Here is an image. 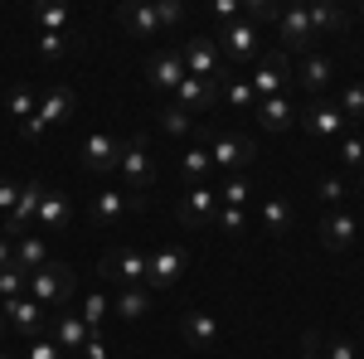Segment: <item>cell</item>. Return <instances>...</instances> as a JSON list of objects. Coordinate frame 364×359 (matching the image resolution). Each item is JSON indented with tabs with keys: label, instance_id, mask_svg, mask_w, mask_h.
<instances>
[{
	"label": "cell",
	"instance_id": "7c38bea8",
	"mask_svg": "<svg viewBox=\"0 0 364 359\" xmlns=\"http://www.w3.org/2000/svg\"><path fill=\"white\" fill-rule=\"evenodd\" d=\"M296 122L306 127V136H316V141H340L345 136V117H340V107L336 102H326V97H316V102H306V107L296 112Z\"/></svg>",
	"mask_w": 364,
	"mask_h": 359
},
{
	"label": "cell",
	"instance_id": "ba28073f",
	"mask_svg": "<svg viewBox=\"0 0 364 359\" xmlns=\"http://www.w3.org/2000/svg\"><path fill=\"white\" fill-rule=\"evenodd\" d=\"M214 214H219V190L214 185H190V190L180 194V204H175V219L185 223V228H214Z\"/></svg>",
	"mask_w": 364,
	"mask_h": 359
},
{
	"label": "cell",
	"instance_id": "7402d4cb",
	"mask_svg": "<svg viewBox=\"0 0 364 359\" xmlns=\"http://www.w3.org/2000/svg\"><path fill=\"white\" fill-rule=\"evenodd\" d=\"M355 238H360V223H355L350 209H331V214L321 219V243H326L331 252L355 248Z\"/></svg>",
	"mask_w": 364,
	"mask_h": 359
},
{
	"label": "cell",
	"instance_id": "277c9868",
	"mask_svg": "<svg viewBox=\"0 0 364 359\" xmlns=\"http://www.w3.org/2000/svg\"><path fill=\"white\" fill-rule=\"evenodd\" d=\"M180 58H185V73L190 78H204V83H224L228 68H224V54L214 44V34H195L180 44Z\"/></svg>",
	"mask_w": 364,
	"mask_h": 359
},
{
	"label": "cell",
	"instance_id": "484cf974",
	"mask_svg": "<svg viewBox=\"0 0 364 359\" xmlns=\"http://www.w3.org/2000/svg\"><path fill=\"white\" fill-rule=\"evenodd\" d=\"M252 117H257L267 132H287V127L296 122V102L282 92V97H267V102H257V112H252Z\"/></svg>",
	"mask_w": 364,
	"mask_h": 359
},
{
	"label": "cell",
	"instance_id": "ee69618b",
	"mask_svg": "<svg viewBox=\"0 0 364 359\" xmlns=\"http://www.w3.org/2000/svg\"><path fill=\"white\" fill-rule=\"evenodd\" d=\"M321 359H360V345H355V340H345V335L321 340Z\"/></svg>",
	"mask_w": 364,
	"mask_h": 359
},
{
	"label": "cell",
	"instance_id": "bcb514c9",
	"mask_svg": "<svg viewBox=\"0 0 364 359\" xmlns=\"http://www.w3.org/2000/svg\"><path fill=\"white\" fill-rule=\"evenodd\" d=\"M214 25L224 29V25H233V20H243V0H214Z\"/></svg>",
	"mask_w": 364,
	"mask_h": 359
},
{
	"label": "cell",
	"instance_id": "83f0119b",
	"mask_svg": "<svg viewBox=\"0 0 364 359\" xmlns=\"http://www.w3.org/2000/svg\"><path fill=\"white\" fill-rule=\"evenodd\" d=\"M306 15H311V34H316V39H321V34H340V29H345V10H340V5H331V0H311Z\"/></svg>",
	"mask_w": 364,
	"mask_h": 359
},
{
	"label": "cell",
	"instance_id": "7bdbcfd3",
	"mask_svg": "<svg viewBox=\"0 0 364 359\" xmlns=\"http://www.w3.org/2000/svg\"><path fill=\"white\" fill-rule=\"evenodd\" d=\"M25 359H68V355L54 345V335H34V340H25Z\"/></svg>",
	"mask_w": 364,
	"mask_h": 359
},
{
	"label": "cell",
	"instance_id": "2e32d148",
	"mask_svg": "<svg viewBox=\"0 0 364 359\" xmlns=\"http://www.w3.org/2000/svg\"><path fill=\"white\" fill-rule=\"evenodd\" d=\"M127 209H146V199H132L127 190H122V194H117V190H97V194H92V204H87V223H92V228H112Z\"/></svg>",
	"mask_w": 364,
	"mask_h": 359
},
{
	"label": "cell",
	"instance_id": "e0dca14e",
	"mask_svg": "<svg viewBox=\"0 0 364 359\" xmlns=\"http://www.w3.org/2000/svg\"><path fill=\"white\" fill-rule=\"evenodd\" d=\"M146 78H151L156 92H175L180 78H185V58H180V49H156V54L146 58Z\"/></svg>",
	"mask_w": 364,
	"mask_h": 359
},
{
	"label": "cell",
	"instance_id": "ffe728a7",
	"mask_svg": "<svg viewBox=\"0 0 364 359\" xmlns=\"http://www.w3.org/2000/svg\"><path fill=\"white\" fill-rule=\"evenodd\" d=\"M39 204H44V185L39 180H25L20 185V199H15V214L5 219V238H20L34 228V214H39Z\"/></svg>",
	"mask_w": 364,
	"mask_h": 359
},
{
	"label": "cell",
	"instance_id": "ab89813d",
	"mask_svg": "<svg viewBox=\"0 0 364 359\" xmlns=\"http://www.w3.org/2000/svg\"><path fill=\"white\" fill-rule=\"evenodd\" d=\"M248 194H252L248 175H228L224 185H219V204H233V209H243V204H248Z\"/></svg>",
	"mask_w": 364,
	"mask_h": 359
},
{
	"label": "cell",
	"instance_id": "60d3db41",
	"mask_svg": "<svg viewBox=\"0 0 364 359\" xmlns=\"http://www.w3.org/2000/svg\"><path fill=\"white\" fill-rule=\"evenodd\" d=\"M214 228L238 238V233H248V214H243V209H233V204H219V214H214Z\"/></svg>",
	"mask_w": 364,
	"mask_h": 359
},
{
	"label": "cell",
	"instance_id": "74e56055",
	"mask_svg": "<svg viewBox=\"0 0 364 359\" xmlns=\"http://www.w3.org/2000/svg\"><path fill=\"white\" fill-rule=\"evenodd\" d=\"M345 194H350V180H345V175H326V180L316 185V199L331 204V209H345Z\"/></svg>",
	"mask_w": 364,
	"mask_h": 359
},
{
	"label": "cell",
	"instance_id": "d6986e66",
	"mask_svg": "<svg viewBox=\"0 0 364 359\" xmlns=\"http://www.w3.org/2000/svg\"><path fill=\"white\" fill-rule=\"evenodd\" d=\"M331 78H336V58L331 54H306L301 68H296V87L306 92V102H316V97L331 87Z\"/></svg>",
	"mask_w": 364,
	"mask_h": 359
},
{
	"label": "cell",
	"instance_id": "52a82bcc",
	"mask_svg": "<svg viewBox=\"0 0 364 359\" xmlns=\"http://www.w3.org/2000/svg\"><path fill=\"white\" fill-rule=\"evenodd\" d=\"M272 25H277V49L282 54H301V49L316 44L306 5H277V20H272Z\"/></svg>",
	"mask_w": 364,
	"mask_h": 359
},
{
	"label": "cell",
	"instance_id": "f907efd6",
	"mask_svg": "<svg viewBox=\"0 0 364 359\" xmlns=\"http://www.w3.org/2000/svg\"><path fill=\"white\" fill-rule=\"evenodd\" d=\"M10 262H15V238L0 233V267H10Z\"/></svg>",
	"mask_w": 364,
	"mask_h": 359
},
{
	"label": "cell",
	"instance_id": "3957f363",
	"mask_svg": "<svg viewBox=\"0 0 364 359\" xmlns=\"http://www.w3.org/2000/svg\"><path fill=\"white\" fill-rule=\"evenodd\" d=\"M25 296H34V301L44 306V311H58V306H68V296H73V267L49 257L39 272H29V291H25Z\"/></svg>",
	"mask_w": 364,
	"mask_h": 359
},
{
	"label": "cell",
	"instance_id": "e575fe53",
	"mask_svg": "<svg viewBox=\"0 0 364 359\" xmlns=\"http://www.w3.org/2000/svg\"><path fill=\"white\" fill-rule=\"evenodd\" d=\"M34 49H39L44 63H58L63 54H73V49H78V39H73V34H39V39H34Z\"/></svg>",
	"mask_w": 364,
	"mask_h": 359
},
{
	"label": "cell",
	"instance_id": "603a6c76",
	"mask_svg": "<svg viewBox=\"0 0 364 359\" xmlns=\"http://www.w3.org/2000/svg\"><path fill=\"white\" fill-rule=\"evenodd\" d=\"M73 219V204H68V194L58 190H44V204H39V214H34V228L39 233H63Z\"/></svg>",
	"mask_w": 364,
	"mask_h": 359
},
{
	"label": "cell",
	"instance_id": "30bf717a",
	"mask_svg": "<svg viewBox=\"0 0 364 359\" xmlns=\"http://www.w3.org/2000/svg\"><path fill=\"white\" fill-rule=\"evenodd\" d=\"M97 272L107 277V282H117L122 291H127V286H146V252H141V248H117V252H102Z\"/></svg>",
	"mask_w": 364,
	"mask_h": 359
},
{
	"label": "cell",
	"instance_id": "8d00e7d4",
	"mask_svg": "<svg viewBox=\"0 0 364 359\" xmlns=\"http://www.w3.org/2000/svg\"><path fill=\"white\" fill-rule=\"evenodd\" d=\"M340 117L345 122H364V78H355V83H345V92H340Z\"/></svg>",
	"mask_w": 364,
	"mask_h": 359
},
{
	"label": "cell",
	"instance_id": "816d5d0a",
	"mask_svg": "<svg viewBox=\"0 0 364 359\" xmlns=\"http://www.w3.org/2000/svg\"><path fill=\"white\" fill-rule=\"evenodd\" d=\"M0 359H10V350H5V345H0Z\"/></svg>",
	"mask_w": 364,
	"mask_h": 359
},
{
	"label": "cell",
	"instance_id": "d590c367",
	"mask_svg": "<svg viewBox=\"0 0 364 359\" xmlns=\"http://www.w3.org/2000/svg\"><path fill=\"white\" fill-rule=\"evenodd\" d=\"M34 25H39V34H68L73 15H68L63 5H39V10H34Z\"/></svg>",
	"mask_w": 364,
	"mask_h": 359
},
{
	"label": "cell",
	"instance_id": "5bb4252c",
	"mask_svg": "<svg viewBox=\"0 0 364 359\" xmlns=\"http://www.w3.org/2000/svg\"><path fill=\"white\" fill-rule=\"evenodd\" d=\"M248 87L257 92V102L282 97V92H287V54H282V49H272V54H257V68L248 73Z\"/></svg>",
	"mask_w": 364,
	"mask_h": 359
},
{
	"label": "cell",
	"instance_id": "7dc6e473",
	"mask_svg": "<svg viewBox=\"0 0 364 359\" xmlns=\"http://www.w3.org/2000/svg\"><path fill=\"white\" fill-rule=\"evenodd\" d=\"M15 199H20V185H15V180H0V214H5V219L15 214Z\"/></svg>",
	"mask_w": 364,
	"mask_h": 359
},
{
	"label": "cell",
	"instance_id": "cb8c5ba5",
	"mask_svg": "<svg viewBox=\"0 0 364 359\" xmlns=\"http://www.w3.org/2000/svg\"><path fill=\"white\" fill-rule=\"evenodd\" d=\"M257 219H262V228H267L272 238H287V233H291V223H296V204H291L287 194H272V199H262Z\"/></svg>",
	"mask_w": 364,
	"mask_h": 359
},
{
	"label": "cell",
	"instance_id": "5b68a950",
	"mask_svg": "<svg viewBox=\"0 0 364 359\" xmlns=\"http://www.w3.org/2000/svg\"><path fill=\"white\" fill-rule=\"evenodd\" d=\"M190 267V252L175 248V243H161L156 252H146V291L156 296V291H170L180 277Z\"/></svg>",
	"mask_w": 364,
	"mask_h": 359
},
{
	"label": "cell",
	"instance_id": "b9f144b4",
	"mask_svg": "<svg viewBox=\"0 0 364 359\" xmlns=\"http://www.w3.org/2000/svg\"><path fill=\"white\" fill-rule=\"evenodd\" d=\"M340 166L350 170V175H355V170H364V136H340Z\"/></svg>",
	"mask_w": 364,
	"mask_h": 359
},
{
	"label": "cell",
	"instance_id": "f6af8a7d",
	"mask_svg": "<svg viewBox=\"0 0 364 359\" xmlns=\"http://www.w3.org/2000/svg\"><path fill=\"white\" fill-rule=\"evenodd\" d=\"M156 20H161V29L185 25V5L180 0H156Z\"/></svg>",
	"mask_w": 364,
	"mask_h": 359
},
{
	"label": "cell",
	"instance_id": "836d02e7",
	"mask_svg": "<svg viewBox=\"0 0 364 359\" xmlns=\"http://www.w3.org/2000/svg\"><path fill=\"white\" fill-rule=\"evenodd\" d=\"M156 127H161L166 136H190V132H195V117H190L185 107H175V102H166L161 117H156Z\"/></svg>",
	"mask_w": 364,
	"mask_h": 359
},
{
	"label": "cell",
	"instance_id": "4316f807",
	"mask_svg": "<svg viewBox=\"0 0 364 359\" xmlns=\"http://www.w3.org/2000/svg\"><path fill=\"white\" fill-rule=\"evenodd\" d=\"M44 262H49L44 233H20V238H15V267H20V272H39Z\"/></svg>",
	"mask_w": 364,
	"mask_h": 359
},
{
	"label": "cell",
	"instance_id": "7a4b0ae2",
	"mask_svg": "<svg viewBox=\"0 0 364 359\" xmlns=\"http://www.w3.org/2000/svg\"><path fill=\"white\" fill-rule=\"evenodd\" d=\"M117 175H122V190L132 194V199H146L151 180H156V161H151V146H146V136H127V146H122V161H117Z\"/></svg>",
	"mask_w": 364,
	"mask_h": 359
},
{
	"label": "cell",
	"instance_id": "1f68e13d",
	"mask_svg": "<svg viewBox=\"0 0 364 359\" xmlns=\"http://www.w3.org/2000/svg\"><path fill=\"white\" fill-rule=\"evenodd\" d=\"M78 316H83V326H87V331L97 335L102 326H107V316H112V296H107V291H87L83 306H78Z\"/></svg>",
	"mask_w": 364,
	"mask_h": 359
},
{
	"label": "cell",
	"instance_id": "44dd1931",
	"mask_svg": "<svg viewBox=\"0 0 364 359\" xmlns=\"http://www.w3.org/2000/svg\"><path fill=\"white\" fill-rule=\"evenodd\" d=\"M49 326H54V345L63 350V355H78L87 340H92V331L83 326L78 311H49Z\"/></svg>",
	"mask_w": 364,
	"mask_h": 359
},
{
	"label": "cell",
	"instance_id": "8992f818",
	"mask_svg": "<svg viewBox=\"0 0 364 359\" xmlns=\"http://www.w3.org/2000/svg\"><path fill=\"white\" fill-rule=\"evenodd\" d=\"M214 44H219L224 63H248V58L262 54V29L252 20H233V25L214 29Z\"/></svg>",
	"mask_w": 364,
	"mask_h": 359
},
{
	"label": "cell",
	"instance_id": "d6a6232c",
	"mask_svg": "<svg viewBox=\"0 0 364 359\" xmlns=\"http://www.w3.org/2000/svg\"><path fill=\"white\" fill-rule=\"evenodd\" d=\"M219 97L238 112H257V92L248 87V78H224V83H219Z\"/></svg>",
	"mask_w": 364,
	"mask_h": 359
},
{
	"label": "cell",
	"instance_id": "c3c4849f",
	"mask_svg": "<svg viewBox=\"0 0 364 359\" xmlns=\"http://www.w3.org/2000/svg\"><path fill=\"white\" fill-rule=\"evenodd\" d=\"M296 359H321V335H316V331L301 335V355H296Z\"/></svg>",
	"mask_w": 364,
	"mask_h": 359
},
{
	"label": "cell",
	"instance_id": "8fae6325",
	"mask_svg": "<svg viewBox=\"0 0 364 359\" xmlns=\"http://www.w3.org/2000/svg\"><path fill=\"white\" fill-rule=\"evenodd\" d=\"M44 306L34 301V296H15V301H0V321H5V331L20 335V340H34V335H44Z\"/></svg>",
	"mask_w": 364,
	"mask_h": 359
},
{
	"label": "cell",
	"instance_id": "9c48e42d",
	"mask_svg": "<svg viewBox=\"0 0 364 359\" xmlns=\"http://www.w3.org/2000/svg\"><path fill=\"white\" fill-rule=\"evenodd\" d=\"M252 156H257V146L248 136H228V132L209 136V161H214V170H224V180L228 175H243L252 166Z\"/></svg>",
	"mask_w": 364,
	"mask_h": 359
},
{
	"label": "cell",
	"instance_id": "ac0fdd59",
	"mask_svg": "<svg viewBox=\"0 0 364 359\" xmlns=\"http://www.w3.org/2000/svg\"><path fill=\"white\" fill-rule=\"evenodd\" d=\"M170 102H175V107H185L190 117H204V112L219 102V83H204V78H190V73H185L180 87L170 92Z\"/></svg>",
	"mask_w": 364,
	"mask_h": 359
},
{
	"label": "cell",
	"instance_id": "f1b7e54d",
	"mask_svg": "<svg viewBox=\"0 0 364 359\" xmlns=\"http://www.w3.org/2000/svg\"><path fill=\"white\" fill-rule=\"evenodd\" d=\"M209 170H214L209 146H190V151L180 156V180H185V190H190V185H209Z\"/></svg>",
	"mask_w": 364,
	"mask_h": 359
},
{
	"label": "cell",
	"instance_id": "f546056e",
	"mask_svg": "<svg viewBox=\"0 0 364 359\" xmlns=\"http://www.w3.org/2000/svg\"><path fill=\"white\" fill-rule=\"evenodd\" d=\"M34 112H39V87H29V83L10 87V97H5V117H10L15 127H25Z\"/></svg>",
	"mask_w": 364,
	"mask_h": 359
},
{
	"label": "cell",
	"instance_id": "4dcf8cb0",
	"mask_svg": "<svg viewBox=\"0 0 364 359\" xmlns=\"http://www.w3.org/2000/svg\"><path fill=\"white\" fill-rule=\"evenodd\" d=\"M146 311H151V291L146 286H127V291L112 296V316H122V321H141Z\"/></svg>",
	"mask_w": 364,
	"mask_h": 359
},
{
	"label": "cell",
	"instance_id": "4fadbf2b",
	"mask_svg": "<svg viewBox=\"0 0 364 359\" xmlns=\"http://www.w3.org/2000/svg\"><path fill=\"white\" fill-rule=\"evenodd\" d=\"M122 146L127 141L112 136V132H87L83 146H78V156H83V166L92 175H117V161H122Z\"/></svg>",
	"mask_w": 364,
	"mask_h": 359
},
{
	"label": "cell",
	"instance_id": "681fc988",
	"mask_svg": "<svg viewBox=\"0 0 364 359\" xmlns=\"http://www.w3.org/2000/svg\"><path fill=\"white\" fill-rule=\"evenodd\" d=\"M78 359H107V345H102V335H92L83 350H78Z\"/></svg>",
	"mask_w": 364,
	"mask_h": 359
},
{
	"label": "cell",
	"instance_id": "d4e9b609",
	"mask_svg": "<svg viewBox=\"0 0 364 359\" xmlns=\"http://www.w3.org/2000/svg\"><path fill=\"white\" fill-rule=\"evenodd\" d=\"M117 20L132 29L136 39H151V34L161 29V20H156V0H151V5H146V0H136V5H122V10H117Z\"/></svg>",
	"mask_w": 364,
	"mask_h": 359
},
{
	"label": "cell",
	"instance_id": "9a60e30c",
	"mask_svg": "<svg viewBox=\"0 0 364 359\" xmlns=\"http://www.w3.org/2000/svg\"><path fill=\"white\" fill-rule=\"evenodd\" d=\"M180 340H185L190 350H214V345L224 340V326H219L214 311H185V316H180Z\"/></svg>",
	"mask_w": 364,
	"mask_h": 359
},
{
	"label": "cell",
	"instance_id": "f5cc1de1",
	"mask_svg": "<svg viewBox=\"0 0 364 359\" xmlns=\"http://www.w3.org/2000/svg\"><path fill=\"white\" fill-rule=\"evenodd\" d=\"M0 335H5V321H0Z\"/></svg>",
	"mask_w": 364,
	"mask_h": 359
},
{
	"label": "cell",
	"instance_id": "f35d334b",
	"mask_svg": "<svg viewBox=\"0 0 364 359\" xmlns=\"http://www.w3.org/2000/svg\"><path fill=\"white\" fill-rule=\"evenodd\" d=\"M25 291H29V272H20L15 262L0 267V301H15V296H25Z\"/></svg>",
	"mask_w": 364,
	"mask_h": 359
},
{
	"label": "cell",
	"instance_id": "6da1fadb",
	"mask_svg": "<svg viewBox=\"0 0 364 359\" xmlns=\"http://www.w3.org/2000/svg\"><path fill=\"white\" fill-rule=\"evenodd\" d=\"M73 112H78V92H73L68 83L44 87V92H39V112H34L25 127H20V136H25V141H39L49 127H63Z\"/></svg>",
	"mask_w": 364,
	"mask_h": 359
},
{
	"label": "cell",
	"instance_id": "11a10c76",
	"mask_svg": "<svg viewBox=\"0 0 364 359\" xmlns=\"http://www.w3.org/2000/svg\"><path fill=\"white\" fill-rule=\"evenodd\" d=\"M360 194H364V185H360Z\"/></svg>",
	"mask_w": 364,
	"mask_h": 359
},
{
	"label": "cell",
	"instance_id": "db71d44e",
	"mask_svg": "<svg viewBox=\"0 0 364 359\" xmlns=\"http://www.w3.org/2000/svg\"><path fill=\"white\" fill-rule=\"evenodd\" d=\"M360 20H364V5H360Z\"/></svg>",
	"mask_w": 364,
	"mask_h": 359
}]
</instances>
